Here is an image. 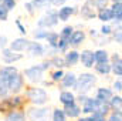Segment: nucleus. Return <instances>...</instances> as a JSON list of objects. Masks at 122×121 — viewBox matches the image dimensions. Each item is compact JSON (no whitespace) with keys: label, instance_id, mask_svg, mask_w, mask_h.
<instances>
[{"label":"nucleus","instance_id":"1","mask_svg":"<svg viewBox=\"0 0 122 121\" xmlns=\"http://www.w3.org/2000/svg\"><path fill=\"white\" fill-rule=\"evenodd\" d=\"M95 84H97V76L94 73L85 71V73H81L80 76H77V83H75L74 90L78 94H87L88 95V93L94 90Z\"/></svg>","mask_w":122,"mask_h":121},{"label":"nucleus","instance_id":"2","mask_svg":"<svg viewBox=\"0 0 122 121\" xmlns=\"http://www.w3.org/2000/svg\"><path fill=\"white\" fill-rule=\"evenodd\" d=\"M26 98L30 101L33 105L36 107H43L48 103L50 100V95L46 88L40 87V86H33V87H29L26 90Z\"/></svg>","mask_w":122,"mask_h":121},{"label":"nucleus","instance_id":"3","mask_svg":"<svg viewBox=\"0 0 122 121\" xmlns=\"http://www.w3.org/2000/svg\"><path fill=\"white\" fill-rule=\"evenodd\" d=\"M58 17H57V10L56 9H47L44 11L43 16H40V19L37 20V29H43V30H50L53 27H56L58 24Z\"/></svg>","mask_w":122,"mask_h":121},{"label":"nucleus","instance_id":"4","mask_svg":"<svg viewBox=\"0 0 122 121\" xmlns=\"http://www.w3.org/2000/svg\"><path fill=\"white\" fill-rule=\"evenodd\" d=\"M44 73L46 71L41 68L40 64H34V66L24 68L23 77H24V80H29L33 84H41V81L44 80Z\"/></svg>","mask_w":122,"mask_h":121},{"label":"nucleus","instance_id":"5","mask_svg":"<svg viewBox=\"0 0 122 121\" xmlns=\"http://www.w3.org/2000/svg\"><path fill=\"white\" fill-rule=\"evenodd\" d=\"M50 108L43 105V107H36L31 105L27 108L26 113V118H29L30 121H48V116H50Z\"/></svg>","mask_w":122,"mask_h":121},{"label":"nucleus","instance_id":"6","mask_svg":"<svg viewBox=\"0 0 122 121\" xmlns=\"http://www.w3.org/2000/svg\"><path fill=\"white\" fill-rule=\"evenodd\" d=\"M21 105H23V97L20 95L6 97L0 101V113H9L11 110H19V107Z\"/></svg>","mask_w":122,"mask_h":121},{"label":"nucleus","instance_id":"7","mask_svg":"<svg viewBox=\"0 0 122 121\" xmlns=\"http://www.w3.org/2000/svg\"><path fill=\"white\" fill-rule=\"evenodd\" d=\"M7 88H9V94L19 95V93H21L23 88H24V77H23V74L17 73L14 77H11L7 81Z\"/></svg>","mask_w":122,"mask_h":121},{"label":"nucleus","instance_id":"8","mask_svg":"<svg viewBox=\"0 0 122 121\" xmlns=\"http://www.w3.org/2000/svg\"><path fill=\"white\" fill-rule=\"evenodd\" d=\"M26 53L30 57H43V56H46V44H43L41 41L30 40V43L26 49Z\"/></svg>","mask_w":122,"mask_h":121},{"label":"nucleus","instance_id":"9","mask_svg":"<svg viewBox=\"0 0 122 121\" xmlns=\"http://www.w3.org/2000/svg\"><path fill=\"white\" fill-rule=\"evenodd\" d=\"M23 57H24V54H21V53H14V51H11L9 47H6V49L1 50V60H3L4 64H7V66H11V64L17 63V61L23 60Z\"/></svg>","mask_w":122,"mask_h":121},{"label":"nucleus","instance_id":"10","mask_svg":"<svg viewBox=\"0 0 122 121\" xmlns=\"http://www.w3.org/2000/svg\"><path fill=\"white\" fill-rule=\"evenodd\" d=\"M29 43H30V40L27 37H17L9 43V49L14 53H23V51H26Z\"/></svg>","mask_w":122,"mask_h":121},{"label":"nucleus","instance_id":"11","mask_svg":"<svg viewBox=\"0 0 122 121\" xmlns=\"http://www.w3.org/2000/svg\"><path fill=\"white\" fill-rule=\"evenodd\" d=\"M75 83H77V74L74 71L64 73V76H62V78H61V81H60L62 90H74Z\"/></svg>","mask_w":122,"mask_h":121},{"label":"nucleus","instance_id":"12","mask_svg":"<svg viewBox=\"0 0 122 121\" xmlns=\"http://www.w3.org/2000/svg\"><path fill=\"white\" fill-rule=\"evenodd\" d=\"M77 13V7L75 6H61L60 9L57 10V17H58V22H68L74 14Z\"/></svg>","mask_w":122,"mask_h":121},{"label":"nucleus","instance_id":"13","mask_svg":"<svg viewBox=\"0 0 122 121\" xmlns=\"http://www.w3.org/2000/svg\"><path fill=\"white\" fill-rule=\"evenodd\" d=\"M80 63L85 68H92L94 64H95V61H94V51L90 50V49H85V50L80 51Z\"/></svg>","mask_w":122,"mask_h":121},{"label":"nucleus","instance_id":"14","mask_svg":"<svg viewBox=\"0 0 122 121\" xmlns=\"http://www.w3.org/2000/svg\"><path fill=\"white\" fill-rule=\"evenodd\" d=\"M112 95H114V91L109 87H98L97 91H95V97L94 98L98 103H108Z\"/></svg>","mask_w":122,"mask_h":121},{"label":"nucleus","instance_id":"15","mask_svg":"<svg viewBox=\"0 0 122 121\" xmlns=\"http://www.w3.org/2000/svg\"><path fill=\"white\" fill-rule=\"evenodd\" d=\"M80 13H81V17H82L84 20H92V19L97 17V11H95V9L92 7V4H91L90 0H85V3L81 6Z\"/></svg>","mask_w":122,"mask_h":121},{"label":"nucleus","instance_id":"16","mask_svg":"<svg viewBox=\"0 0 122 121\" xmlns=\"http://www.w3.org/2000/svg\"><path fill=\"white\" fill-rule=\"evenodd\" d=\"M62 57H64V61H65L67 67H72V66H77L80 63V51L72 49V50H68Z\"/></svg>","mask_w":122,"mask_h":121},{"label":"nucleus","instance_id":"17","mask_svg":"<svg viewBox=\"0 0 122 121\" xmlns=\"http://www.w3.org/2000/svg\"><path fill=\"white\" fill-rule=\"evenodd\" d=\"M97 105H98V101H97L94 97H88V98L80 105V107H81V113H82V114H87V116H91L92 113H95Z\"/></svg>","mask_w":122,"mask_h":121},{"label":"nucleus","instance_id":"18","mask_svg":"<svg viewBox=\"0 0 122 121\" xmlns=\"http://www.w3.org/2000/svg\"><path fill=\"white\" fill-rule=\"evenodd\" d=\"M87 38V34H85V31L82 30H74L72 31V34H71V37H70V40H68V44H70V47L72 46V47H78L80 44H82L84 43V40Z\"/></svg>","mask_w":122,"mask_h":121},{"label":"nucleus","instance_id":"19","mask_svg":"<svg viewBox=\"0 0 122 121\" xmlns=\"http://www.w3.org/2000/svg\"><path fill=\"white\" fill-rule=\"evenodd\" d=\"M62 111H64L67 118H78V117H81V107L77 103L62 107Z\"/></svg>","mask_w":122,"mask_h":121},{"label":"nucleus","instance_id":"20","mask_svg":"<svg viewBox=\"0 0 122 121\" xmlns=\"http://www.w3.org/2000/svg\"><path fill=\"white\" fill-rule=\"evenodd\" d=\"M17 73H19V68L16 66H3V67H0V78L4 80L6 83L11 77H14Z\"/></svg>","mask_w":122,"mask_h":121},{"label":"nucleus","instance_id":"21","mask_svg":"<svg viewBox=\"0 0 122 121\" xmlns=\"http://www.w3.org/2000/svg\"><path fill=\"white\" fill-rule=\"evenodd\" d=\"M58 100L62 104V107L65 105H70V104H74L75 103V93L72 90H61L60 95H58Z\"/></svg>","mask_w":122,"mask_h":121},{"label":"nucleus","instance_id":"22","mask_svg":"<svg viewBox=\"0 0 122 121\" xmlns=\"http://www.w3.org/2000/svg\"><path fill=\"white\" fill-rule=\"evenodd\" d=\"M111 11L114 16V24L115 26H121L122 20V1H117V3H111Z\"/></svg>","mask_w":122,"mask_h":121},{"label":"nucleus","instance_id":"23","mask_svg":"<svg viewBox=\"0 0 122 121\" xmlns=\"http://www.w3.org/2000/svg\"><path fill=\"white\" fill-rule=\"evenodd\" d=\"M94 61L95 64H104L109 63V53L105 49H98L94 51Z\"/></svg>","mask_w":122,"mask_h":121},{"label":"nucleus","instance_id":"24","mask_svg":"<svg viewBox=\"0 0 122 121\" xmlns=\"http://www.w3.org/2000/svg\"><path fill=\"white\" fill-rule=\"evenodd\" d=\"M26 113L20 111V110H11L9 113H6L4 121H26Z\"/></svg>","mask_w":122,"mask_h":121},{"label":"nucleus","instance_id":"25","mask_svg":"<svg viewBox=\"0 0 122 121\" xmlns=\"http://www.w3.org/2000/svg\"><path fill=\"white\" fill-rule=\"evenodd\" d=\"M97 17H98L101 22H104V24H107V23H109V22H112V20H114L112 11H111V9H109V7H105V9L98 10V11H97Z\"/></svg>","mask_w":122,"mask_h":121},{"label":"nucleus","instance_id":"26","mask_svg":"<svg viewBox=\"0 0 122 121\" xmlns=\"http://www.w3.org/2000/svg\"><path fill=\"white\" fill-rule=\"evenodd\" d=\"M108 105H109L111 111H121V105H122L121 94H114L111 97V100L108 101Z\"/></svg>","mask_w":122,"mask_h":121},{"label":"nucleus","instance_id":"27","mask_svg":"<svg viewBox=\"0 0 122 121\" xmlns=\"http://www.w3.org/2000/svg\"><path fill=\"white\" fill-rule=\"evenodd\" d=\"M58 38H60V36H58V33L57 31H48V34H47V37H46V46L47 47H50V49H56V44H57V41H58Z\"/></svg>","mask_w":122,"mask_h":121},{"label":"nucleus","instance_id":"28","mask_svg":"<svg viewBox=\"0 0 122 121\" xmlns=\"http://www.w3.org/2000/svg\"><path fill=\"white\" fill-rule=\"evenodd\" d=\"M48 61H50V66H51V67H56V70H62L64 67H67V66H65V61H64V57L60 56V54L53 56Z\"/></svg>","mask_w":122,"mask_h":121},{"label":"nucleus","instance_id":"29","mask_svg":"<svg viewBox=\"0 0 122 121\" xmlns=\"http://www.w3.org/2000/svg\"><path fill=\"white\" fill-rule=\"evenodd\" d=\"M94 70L97 74L101 76H108L111 74V64L109 63H104V64H94Z\"/></svg>","mask_w":122,"mask_h":121},{"label":"nucleus","instance_id":"30","mask_svg":"<svg viewBox=\"0 0 122 121\" xmlns=\"http://www.w3.org/2000/svg\"><path fill=\"white\" fill-rule=\"evenodd\" d=\"M34 7V10H47L51 6V0H31L30 1Z\"/></svg>","mask_w":122,"mask_h":121},{"label":"nucleus","instance_id":"31","mask_svg":"<svg viewBox=\"0 0 122 121\" xmlns=\"http://www.w3.org/2000/svg\"><path fill=\"white\" fill-rule=\"evenodd\" d=\"M56 50H57V53L60 54V53H67L68 50H70V44H68V40H64V38H58V41H57V44H56Z\"/></svg>","mask_w":122,"mask_h":121},{"label":"nucleus","instance_id":"32","mask_svg":"<svg viewBox=\"0 0 122 121\" xmlns=\"http://www.w3.org/2000/svg\"><path fill=\"white\" fill-rule=\"evenodd\" d=\"M68 118L65 117L62 108H54L51 111V121H67Z\"/></svg>","mask_w":122,"mask_h":121},{"label":"nucleus","instance_id":"33","mask_svg":"<svg viewBox=\"0 0 122 121\" xmlns=\"http://www.w3.org/2000/svg\"><path fill=\"white\" fill-rule=\"evenodd\" d=\"M75 30L72 26H70V24H67V26H64L61 31L58 33V36H60V38H64V40H70V37H71V34H72V31Z\"/></svg>","mask_w":122,"mask_h":121},{"label":"nucleus","instance_id":"34","mask_svg":"<svg viewBox=\"0 0 122 121\" xmlns=\"http://www.w3.org/2000/svg\"><path fill=\"white\" fill-rule=\"evenodd\" d=\"M48 31H50V30L36 29V30L33 31V38H34V41H43V40H46V37H47Z\"/></svg>","mask_w":122,"mask_h":121},{"label":"nucleus","instance_id":"35","mask_svg":"<svg viewBox=\"0 0 122 121\" xmlns=\"http://www.w3.org/2000/svg\"><path fill=\"white\" fill-rule=\"evenodd\" d=\"M95 113H99L101 116L107 117V116H108V114L111 113V108H109L108 103H98V105H97V110H95Z\"/></svg>","mask_w":122,"mask_h":121},{"label":"nucleus","instance_id":"36","mask_svg":"<svg viewBox=\"0 0 122 121\" xmlns=\"http://www.w3.org/2000/svg\"><path fill=\"white\" fill-rule=\"evenodd\" d=\"M90 1H91L92 7L95 9V11L108 7V3H109V0H90Z\"/></svg>","mask_w":122,"mask_h":121},{"label":"nucleus","instance_id":"37","mask_svg":"<svg viewBox=\"0 0 122 121\" xmlns=\"http://www.w3.org/2000/svg\"><path fill=\"white\" fill-rule=\"evenodd\" d=\"M112 31H114V27H112L109 23H107V24H102V27H101V30H99V34H101L102 37H111Z\"/></svg>","mask_w":122,"mask_h":121},{"label":"nucleus","instance_id":"38","mask_svg":"<svg viewBox=\"0 0 122 121\" xmlns=\"http://www.w3.org/2000/svg\"><path fill=\"white\" fill-rule=\"evenodd\" d=\"M0 4H1L9 13H10L13 9H16V6H17V0H1Z\"/></svg>","mask_w":122,"mask_h":121},{"label":"nucleus","instance_id":"39","mask_svg":"<svg viewBox=\"0 0 122 121\" xmlns=\"http://www.w3.org/2000/svg\"><path fill=\"white\" fill-rule=\"evenodd\" d=\"M111 37H112V40H114V41H115L117 44H121V43H122V31H121V26H117V29L112 31Z\"/></svg>","mask_w":122,"mask_h":121},{"label":"nucleus","instance_id":"40","mask_svg":"<svg viewBox=\"0 0 122 121\" xmlns=\"http://www.w3.org/2000/svg\"><path fill=\"white\" fill-rule=\"evenodd\" d=\"M111 73H112L117 78H119V77L122 76V63L111 64Z\"/></svg>","mask_w":122,"mask_h":121},{"label":"nucleus","instance_id":"41","mask_svg":"<svg viewBox=\"0 0 122 121\" xmlns=\"http://www.w3.org/2000/svg\"><path fill=\"white\" fill-rule=\"evenodd\" d=\"M105 121H122V113L121 111H111L107 116Z\"/></svg>","mask_w":122,"mask_h":121},{"label":"nucleus","instance_id":"42","mask_svg":"<svg viewBox=\"0 0 122 121\" xmlns=\"http://www.w3.org/2000/svg\"><path fill=\"white\" fill-rule=\"evenodd\" d=\"M6 97H9V88H7V83H6L4 80H1V78H0V98L3 100V98H6Z\"/></svg>","mask_w":122,"mask_h":121},{"label":"nucleus","instance_id":"43","mask_svg":"<svg viewBox=\"0 0 122 121\" xmlns=\"http://www.w3.org/2000/svg\"><path fill=\"white\" fill-rule=\"evenodd\" d=\"M64 70H54L53 73H51V81L53 83H60L61 78H62V76H64Z\"/></svg>","mask_w":122,"mask_h":121},{"label":"nucleus","instance_id":"44","mask_svg":"<svg viewBox=\"0 0 122 121\" xmlns=\"http://www.w3.org/2000/svg\"><path fill=\"white\" fill-rule=\"evenodd\" d=\"M14 23H16V27H17V30H19L20 34H23V36H26V34H27V29H26V26L21 23V20H20V19H16V20H14Z\"/></svg>","mask_w":122,"mask_h":121},{"label":"nucleus","instance_id":"45","mask_svg":"<svg viewBox=\"0 0 122 121\" xmlns=\"http://www.w3.org/2000/svg\"><path fill=\"white\" fill-rule=\"evenodd\" d=\"M111 90L112 91H115V93H121L122 91V81H121V78H117L114 83H112V87H111Z\"/></svg>","mask_w":122,"mask_h":121},{"label":"nucleus","instance_id":"46","mask_svg":"<svg viewBox=\"0 0 122 121\" xmlns=\"http://www.w3.org/2000/svg\"><path fill=\"white\" fill-rule=\"evenodd\" d=\"M115 63H122L119 53H114L112 56H109V64H115Z\"/></svg>","mask_w":122,"mask_h":121},{"label":"nucleus","instance_id":"47","mask_svg":"<svg viewBox=\"0 0 122 121\" xmlns=\"http://www.w3.org/2000/svg\"><path fill=\"white\" fill-rule=\"evenodd\" d=\"M7 19H9V11L0 4V22H7Z\"/></svg>","mask_w":122,"mask_h":121},{"label":"nucleus","instance_id":"48","mask_svg":"<svg viewBox=\"0 0 122 121\" xmlns=\"http://www.w3.org/2000/svg\"><path fill=\"white\" fill-rule=\"evenodd\" d=\"M6 47H9V38H7V36H0V49L3 50V49H6Z\"/></svg>","mask_w":122,"mask_h":121},{"label":"nucleus","instance_id":"49","mask_svg":"<svg viewBox=\"0 0 122 121\" xmlns=\"http://www.w3.org/2000/svg\"><path fill=\"white\" fill-rule=\"evenodd\" d=\"M90 117H91V121H105V118H107V117L101 116L99 113H92Z\"/></svg>","mask_w":122,"mask_h":121},{"label":"nucleus","instance_id":"50","mask_svg":"<svg viewBox=\"0 0 122 121\" xmlns=\"http://www.w3.org/2000/svg\"><path fill=\"white\" fill-rule=\"evenodd\" d=\"M24 9H26V11H27L29 14H34V13H36V10H34V7H33V4H31L30 1H27V3L24 4Z\"/></svg>","mask_w":122,"mask_h":121},{"label":"nucleus","instance_id":"51","mask_svg":"<svg viewBox=\"0 0 122 121\" xmlns=\"http://www.w3.org/2000/svg\"><path fill=\"white\" fill-rule=\"evenodd\" d=\"M67 0H51V6H64V3H65Z\"/></svg>","mask_w":122,"mask_h":121},{"label":"nucleus","instance_id":"52","mask_svg":"<svg viewBox=\"0 0 122 121\" xmlns=\"http://www.w3.org/2000/svg\"><path fill=\"white\" fill-rule=\"evenodd\" d=\"M77 121H91V117L90 116H84V117H78Z\"/></svg>","mask_w":122,"mask_h":121},{"label":"nucleus","instance_id":"53","mask_svg":"<svg viewBox=\"0 0 122 121\" xmlns=\"http://www.w3.org/2000/svg\"><path fill=\"white\" fill-rule=\"evenodd\" d=\"M90 34H91L92 38H97V37H98V33H97V30H94V29H92V30H90Z\"/></svg>","mask_w":122,"mask_h":121},{"label":"nucleus","instance_id":"54","mask_svg":"<svg viewBox=\"0 0 122 121\" xmlns=\"http://www.w3.org/2000/svg\"><path fill=\"white\" fill-rule=\"evenodd\" d=\"M109 1H112V3H117V1H122V0H109Z\"/></svg>","mask_w":122,"mask_h":121},{"label":"nucleus","instance_id":"55","mask_svg":"<svg viewBox=\"0 0 122 121\" xmlns=\"http://www.w3.org/2000/svg\"><path fill=\"white\" fill-rule=\"evenodd\" d=\"M0 1H1V0H0Z\"/></svg>","mask_w":122,"mask_h":121}]
</instances>
